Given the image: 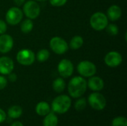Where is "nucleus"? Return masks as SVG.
<instances>
[{"label":"nucleus","mask_w":127,"mask_h":126,"mask_svg":"<svg viewBox=\"0 0 127 126\" xmlns=\"http://www.w3.org/2000/svg\"><path fill=\"white\" fill-rule=\"evenodd\" d=\"M109 24V19L106 14L102 12L95 13L90 18L91 27L97 31L103 30Z\"/></svg>","instance_id":"3"},{"label":"nucleus","mask_w":127,"mask_h":126,"mask_svg":"<svg viewBox=\"0 0 127 126\" xmlns=\"http://www.w3.org/2000/svg\"><path fill=\"white\" fill-rule=\"evenodd\" d=\"M112 126H127V120L124 117H118L112 122Z\"/></svg>","instance_id":"23"},{"label":"nucleus","mask_w":127,"mask_h":126,"mask_svg":"<svg viewBox=\"0 0 127 126\" xmlns=\"http://www.w3.org/2000/svg\"><path fill=\"white\" fill-rule=\"evenodd\" d=\"M7 84V79L3 76H0V90L4 89Z\"/></svg>","instance_id":"28"},{"label":"nucleus","mask_w":127,"mask_h":126,"mask_svg":"<svg viewBox=\"0 0 127 126\" xmlns=\"http://www.w3.org/2000/svg\"><path fill=\"white\" fill-rule=\"evenodd\" d=\"M7 30V24L4 21L0 19V34H4Z\"/></svg>","instance_id":"27"},{"label":"nucleus","mask_w":127,"mask_h":126,"mask_svg":"<svg viewBox=\"0 0 127 126\" xmlns=\"http://www.w3.org/2000/svg\"><path fill=\"white\" fill-rule=\"evenodd\" d=\"M34 53L29 49H22L17 53L16 60L17 62L25 66H29L32 65L35 61Z\"/></svg>","instance_id":"6"},{"label":"nucleus","mask_w":127,"mask_h":126,"mask_svg":"<svg viewBox=\"0 0 127 126\" xmlns=\"http://www.w3.org/2000/svg\"><path fill=\"white\" fill-rule=\"evenodd\" d=\"M8 75H9V76H8V79H9L10 82H16V79H17V76H16V74L11 72V73H10Z\"/></svg>","instance_id":"30"},{"label":"nucleus","mask_w":127,"mask_h":126,"mask_svg":"<svg viewBox=\"0 0 127 126\" xmlns=\"http://www.w3.org/2000/svg\"><path fill=\"white\" fill-rule=\"evenodd\" d=\"M33 27V23L32 22V19H30L28 18L25 19L21 24V30L24 33H30L32 30Z\"/></svg>","instance_id":"21"},{"label":"nucleus","mask_w":127,"mask_h":126,"mask_svg":"<svg viewBox=\"0 0 127 126\" xmlns=\"http://www.w3.org/2000/svg\"><path fill=\"white\" fill-rule=\"evenodd\" d=\"M6 117H7L6 113L2 109L0 108V123H2L6 120Z\"/></svg>","instance_id":"29"},{"label":"nucleus","mask_w":127,"mask_h":126,"mask_svg":"<svg viewBox=\"0 0 127 126\" xmlns=\"http://www.w3.org/2000/svg\"><path fill=\"white\" fill-rule=\"evenodd\" d=\"M71 105V100L67 95H60L52 102L51 108L54 113L63 114L66 113Z\"/></svg>","instance_id":"2"},{"label":"nucleus","mask_w":127,"mask_h":126,"mask_svg":"<svg viewBox=\"0 0 127 126\" xmlns=\"http://www.w3.org/2000/svg\"><path fill=\"white\" fill-rule=\"evenodd\" d=\"M78 73L84 77H91L97 72V68L94 63L90 61H82L77 65Z\"/></svg>","instance_id":"7"},{"label":"nucleus","mask_w":127,"mask_h":126,"mask_svg":"<svg viewBox=\"0 0 127 126\" xmlns=\"http://www.w3.org/2000/svg\"><path fill=\"white\" fill-rule=\"evenodd\" d=\"M57 70L62 77L67 78L72 75L74 72V65L70 60L64 59L59 62Z\"/></svg>","instance_id":"10"},{"label":"nucleus","mask_w":127,"mask_h":126,"mask_svg":"<svg viewBox=\"0 0 127 126\" xmlns=\"http://www.w3.org/2000/svg\"><path fill=\"white\" fill-rule=\"evenodd\" d=\"M50 56V53L47 49H42L40 50L36 54V59L39 62H44L48 59Z\"/></svg>","instance_id":"22"},{"label":"nucleus","mask_w":127,"mask_h":126,"mask_svg":"<svg viewBox=\"0 0 127 126\" xmlns=\"http://www.w3.org/2000/svg\"><path fill=\"white\" fill-rule=\"evenodd\" d=\"M7 114L11 119H17L22 114V108L19 105H13L8 109Z\"/></svg>","instance_id":"18"},{"label":"nucleus","mask_w":127,"mask_h":126,"mask_svg":"<svg viewBox=\"0 0 127 126\" xmlns=\"http://www.w3.org/2000/svg\"><path fill=\"white\" fill-rule=\"evenodd\" d=\"M14 68L13 61L8 56L0 57V74L8 75Z\"/></svg>","instance_id":"13"},{"label":"nucleus","mask_w":127,"mask_h":126,"mask_svg":"<svg viewBox=\"0 0 127 126\" xmlns=\"http://www.w3.org/2000/svg\"><path fill=\"white\" fill-rule=\"evenodd\" d=\"M68 0H50V3L54 7H62L67 2Z\"/></svg>","instance_id":"26"},{"label":"nucleus","mask_w":127,"mask_h":126,"mask_svg":"<svg viewBox=\"0 0 127 126\" xmlns=\"http://www.w3.org/2000/svg\"><path fill=\"white\" fill-rule=\"evenodd\" d=\"M104 61L106 65L109 67L116 68L122 63L123 57L120 53L117 51H111L106 55Z\"/></svg>","instance_id":"11"},{"label":"nucleus","mask_w":127,"mask_h":126,"mask_svg":"<svg viewBox=\"0 0 127 126\" xmlns=\"http://www.w3.org/2000/svg\"><path fill=\"white\" fill-rule=\"evenodd\" d=\"M86 107V100L85 98H80L75 102L74 108L77 111H83Z\"/></svg>","instance_id":"24"},{"label":"nucleus","mask_w":127,"mask_h":126,"mask_svg":"<svg viewBox=\"0 0 127 126\" xmlns=\"http://www.w3.org/2000/svg\"><path fill=\"white\" fill-rule=\"evenodd\" d=\"M87 85L89 86V88L92 91L98 92V91L103 89V88H104V82L100 77H99V76H92L89 79Z\"/></svg>","instance_id":"14"},{"label":"nucleus","mask_w":127,"mask_h":126,"mask_svg":"<svg viewBox=\"0 0 127 126\" xmlns=\"http://www.w3.org/2000/svg\"><path fill=\"white\" fill-rule=\"evenodd\" d=\"M88 102L90 106L97 111L103 110L106 105V100L104 96L96 91L89 96Z\"/></svg>","instance_id":"4"},{"label":"nucleus","mask_w":127,"mask_h":126,"mask_svg":"<svg viewBox=\"0 0 127 126\" xmlns=\"http://www.w3.org/2000/svg\"><path fill=\"white\" fill-rule=\"evenodd\" d=\"M49 45L51 49L55 53L59 55L65 53L68 49V45L66 41L59 36L53 37L49 42Z\"/></svg>","instance_id":"5"},{"label":"nucleus","mask_w":127,"mask_h":126,"mask_svg":"<svg viewBox=\"0 0 127 126\" xmlns=\"http://www.w3.org/2000/svg\"><path fill=\"white\" fill-rule=\"evenodd\" d=\"M53 89L57 93H61L65 90V82L64 79L61 77L57 78L53 82Z\"/></svg>","instance_id":"19"},{"label":"nucleus","mask_w":127,"mask_h":126,"mask_svg":"<svg viewBox=\"0 0 127 126\" xmlns=\"http://www.w3.org/2000/svg\"><path fill=\"white\" fill-rule=\"evenodd\" d=\"M25 0H13L14 3L17 5V6H20L22 5L24 2H25Z\"/></svg>","instance_id":"31"},{"label":"nucleus","mask_w":127,"mask_h":126,"mask_svg":"<svg viewBox=\"0 0 127 126\" xmlns=\"http://www.w3.org/2000/svg\"><path fill=\"white\" fill-rule=\"evenodd\" d=\"M51 111L50 105L46 102H40L36 106V113L42 117L47 115Z\"/></svg>","instance_id":"16"},{"label":"nucleus","mask_w":127,"mask_h":126,"mask_svg":"<svg viewBox=\"0 0 127 126\" xmlns=\"http://www.w3.org/2000/svg\"><path fill=\"white\" fill-rule=\"evenodd\" d=\"M83 44V39L80 36H74L70 42V48L72 50H78L80 49Z\"/></svg>","instance_id":"20"},{"label":"nucleus","mask_w":127,"mask_h":126,"mask_svg":"<svg viewBox=\"0 0 127 126\" xmlns=\"http://www.w3.org/2000/svg\"><path fill=\"white\" fill-rule=\"evenodd\" d=\"M36 1H46V0H36Z\"/></svg>","instance_id":"33"},{"label":"nucleus","mask_w":127,"mask_h":126,"mask_svg":"<svg viewBox=\"0 0 127 126\" xmlns=\"http://www.w3.org/2000/svg\"><path fill=\"white\" fill-rule=\"evenodd\" d=\"M122 15L121 8L116 4L112 5L107 10V18L111 21H117L118 20Z\"/></svg>","instance_id":"15"},{"label":"nucleus","mask_w":127,"mask_h":126,"mask_svg":"<svg viewBox=\"0 0 127 126\" xmlns=\"http://www.w3.org/2000/svg\"><path fill=\"white\" fill-rule=\"evenodd\" d=\"M106 28V32L112 36H116L118 33V30H119L118 27L115 24H109V25L108 24Z\"/></svg>","instance_id":"25"},{"label":"nucleus","mask_w":127,"mask_h":126,"mask_svg":"<svg viewBox=\"0 0 127 126\" xmlns=\"http://www.w3.org/2000/svg\"><path fill=\"white\" fill-rule=\"evenodd\" d=\"M10 126H23V124H22V123H20V122H19V121H16V122L13 123Z\"/></svg>","instance_id":"32"},{"label":"nucleus","mask_w":127,"mask_h":126,"mask_svg":"<svg viewBox=\"0 0 127 126\" xmlns=\"http://www.w3.org/2000/svg\"><path fill=\"white\" fill-rule=\"evenodd\" d=\"M23 17V13L20 8L17 7H10L6 13V22L10 25H18Z\"/></svg>","instance_id":"9"},{"label":"nucleus","mask_w":127,"mask_h":126,"mask_svg":"<svg viewBox=\"0 0 127 126\" xmlns=\"http://www.w3.org/2000/svg\"><path fill=\"white\" fill-rule=\"evenodd\" d=\"M58 118L54 112H49L43 120V126H57Z\"/></svg>","instance_id":"17"},{"label":"nucleus","mask_w":127,"mask_h":126,"mask_svg":"<svg viewBox=\"0 0 127 126\" xmlns=\"http://www.w3.org/2000/svg\"><path fill=\"white\" fill-rule=\"evenodd\" d=\"M87 88V82L82 76H75L72 78L68 85V91L70 96L73 98H80L82 97Z\"/></svg>","instance_id":"1"},{"label":"nucleus","mask_w":127,"mask_h":126,"mask_svg":"<svg viewBox=\"0 0 127 126\" xmlns=\"http://www.w3.org/2000/svg\"><path fill=\"white\" fill-rule=\"evenodd\" d=\"M13 47V39L8 34H1L0 36V52L2 53H8Z\"/></svg>","instance_id":"12"},{"label":"nucleus","mask_w":127,"mask_h":126,"mask_svg":"<svg viewBox=\"0 0 127 126\" xmlns=\"http://www.w3.org/2000/svg\"><path fill=\"white\" fill-rule=\"evenodd\" d=\"M23 13L30 19H36L40 13V7L38 3L35 1H28L24 4Z\"/></svg>","instance_id":"8"}]
</instances>
